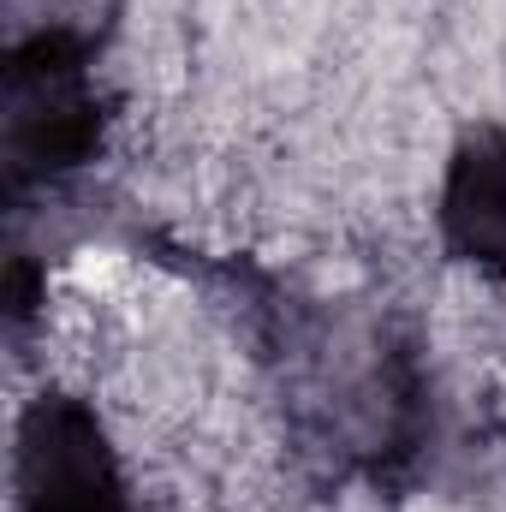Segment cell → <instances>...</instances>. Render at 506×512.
Listing matches in <instances>:
<instances>
[{"instance_id": "cell-3", "label": "cell", "mask_w": 506, "mask_h": 512, "mask_svg": "<svg viewBox=\"0 0 506 512\" xmlns=\"http://www.w3.org/2000/svg\"><path fill=\"white\" fill-rule=\"evenodd\" d=\"M12 512H143L102 411L42 387L12 435Z\"/></svg>"}, {"instance_id": "cell-2", "label": "cell", "mask_w": 506, "mask_h": 512, "mask_svg": "<svg viewBox=\"0 0 506 512\" xmlns=\"http://www.w3.org/2000/svg\"><path fill=\"white\" fill-rule=\"evenodd\" d=\"M108 143V90L96 36L54 18L12 36L0 66V173L6 203L24 209L36 191L78 179Z\"/></svg>"}, {"instance_id": "cell-1", "label": "cell", "mask_w": 506, "mask_h": 512, "mask_svg": "<svg viewBox=\"0 0 506 512\" xmlns=\"http://www.w3.org/2000/svg\"><path fill=\"white\" fill-rule=\"evenodd\" d=\"M245 316L274 364L286 423L334 471L399 483L435 441V387L423 346L376 310L298 298L274 280L245 292Z\"/></svg>"}, {"instance_id": "cell-4", "label": "cell", "mask_w": 506, "mask_h": 512, "mask_svg": "<svg viewBox=\"0 0 506 512\" xmlns=\"http://www.w3.org/2000/svg\"><path fill=\"white\" fill-rule=\"evenodd\" d=\"M435 239L459 268L506 286V120L465 126L435 191Z\"/></svg>"}]
</instances>
